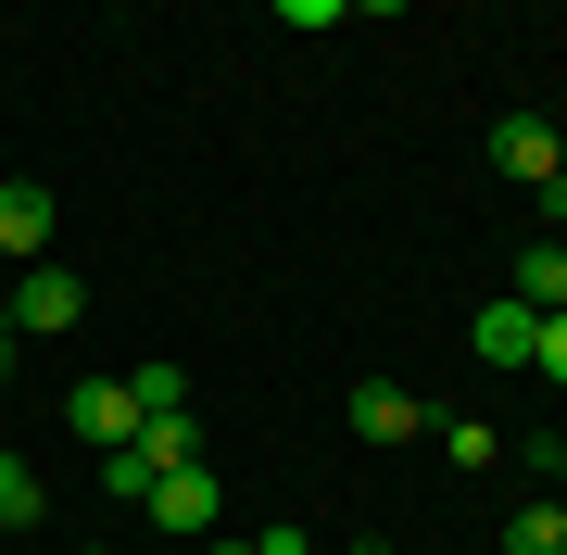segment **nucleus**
I'll list each match as a JSON object with an SVG mask.
<instances>
[{
	"label": "nucleus",
	"instance_id": "obj_1",
	"mask_svg": "<svg viewBox=\"0 0 567 555\" xmlns=\"http://www.w3.org/2000/svg\"><path fill=\"white\" fill-rule=\"evenodd\" d=\"M63 430H76L89 454H126V442H140V391H126V379H76V391H63Z\"/></svg>",
	"mask_w": 567,
	"mask_h": 555
},
{
	"label": "nucleus",
	"instance_id": "obj_2",
	"mask_svg": "<svg viewBox=\"0 0 567 555\" xmlns=\"http://www.w3.org/2000/svg\"><path fill=\"white\" fill-rule=\"evenodd\" d=\"M466 353H480V367H529V353H543V316L505 290V304H480V316H466Z\"/></svg>",
	"mask_w": 567,
	"mask_h": 555
},
{
	"label": "nucleus",
	"instance_id": "obj_3",
	"mask_svg": "<svg viewBox=\"0 0 567 555\" xmlns=\"http://www.w3.org/2000/svg\"><path fill=\"white\" fill-rule=\"evenodd\" d=\"M76 316H89V278H76V266H25L13 329H76Z\"/></svg>",
	"mask_w": 567,
	"mask_h": 555
},
{
	"label": "nucleus",
	"instance_id": "obj_4",
	"mask_svg": "<svg viewBox=\"0 0 567 555\" xmlns=\"http://www.w3.org/2000/svg\"><path fill=\"white\" fill-rule=\"evenodd\" d=\"M492 165L543 189V177H567V140H555V126H529V114H505V126H492Z\"/></svg>",
	"mask_w": 567,
	"mask_h": 555
},
{
	"label": "nucleus",
	"instance_id": "obj_5",
	"mask_svg": "<svg viewBox=\"0 0 567 555\" xmlns=\"http://www.w3.org/2000/svg\"><path fill=\"white\" fill-rule=\"evenodd\" d=\"M152 517H164V531H189V543H215V467H177V480H152Z\"/></svg>",
	"mask_w": 567,
	"mask_h": 555
},
{
	"label": "nucleus",
	"instance_id": "obj_6",
	"mask_svg": "<svg viewBox=\"0 0 567 555\" xmlns=\"http://www.w3.org/2000/svg\"><path fill=\"white\" fill-rule=\"evenodd\" d=\"M0 253H25V266L51 253V189H39V177H13V189H0Z\"/></svg>",
	"mask_w": 567,
	"mask_h": 555
},
{
	"label": "nucleus",
	"instance_id": "obj_7",
	"mask_svg": "<svg viewBox=\"0 0 567 555\" xmlns=\"http://www.w3.org/2000/svg\"><path fill=\"white\" fill-rule=\"evenodd\" d=\"M353 430H365V442H404V430H429V417H416L404 379H353Z\"/></svg>",
	"mask_w": 567,
	"mask_h": 555
},
{
	"label": "nucleus",
	"instance_id": "obj_8",
	"mask_svg": "<svg viewBox=\"0 0 567 555\" xmlns=\"http://www.w3.org/2000/svg\"><path fill=\"white\" fill-rule=\"evenodd\" d=\"M517 304L529 316H567V240H529L517 253Z\"/></svg>",
	"mask_w": 567,
	"mask_h": 555
},
{
	"label": "nucleus",
	"instance_id": "obj_9",
	"mask_svg": "<svg viewBox=\"0 0 567 555\" xmlns=\"http://www.w3.org/2000/svg\"><path fill=\"white\" fill-rule=\"evenodd\" d=\"M505 555H567V505H517L505 517Z\"/></svg>",
	"mask_w": 567,
	"mask_h": 555
},
{
	"label": "nucleus",
	"instance_id": "obj_10",
	"mask_svg": "<svg viewBox=\"0 0 567 555\" xmlns=\"http://www.w3.org/2000/svg\"><path fill=\"white\" fill-rule=\"evenodd\" d=\"M429 430H442L454 467H492V454H505V430H492V417H429Z\"/></svg>",
	"mask_w": 567,
	"mask_h": 555
},
{
	"label": "nucleus",
	"instance_id": "obj_11",
	"mask_svg": "<svg viewBox=\"0 0 567 555\" xmlns=\"http://www.w3.org/2000/svg\"><path fill=\"white\" fill-rule=\"evenodd\" d=\"M126 391H140V430H152V417H189V367H140Z\"/></svg>",
	"mask_w": 567,
	"mask_h": 555
},
{
	"label": "nucleus",
	"instance_id": "obj_12",
	"mask_svg": "<svg viewBox=\"0 0 567 555\" xmlns=\"http://www.w3.org/2000/svg\"><path fill=\"white\" fill-rule=\"evenodd\" d=\"M189 442H203V430H189V417H152V430H140V454H152V480H177V467H189Z\"/></svg>",
	"mask_w": 567,
	"mask_h": 555
},
{
	"label": "nucleus",
	"instance_id": "obj_13",
	"mask_svg": "<svg viewBox=\"0 0 567 555\" xmlns=\"http://www.w3.org/2000/svg\"><path fill=\"white\" fill-rule=\"evenodd\" d=\"M25 517H39V467H25V454H0V531H25Z\"/></svg>",
	"mask_w": 567,
	"mask_h": 555
},
{
	"label": "nucleus",
	"instance_id": "obj_14",
	"mask_svg": "<svg viewBox=\"0 0 567 555\" xmlns=\"http://www.w3.org/2000/svg\"><path fill=\"white\" fill-rule=\"evenodd\" d=\"M102 493H114V505H152V454H140V442L102 454Z\"/></svg>",
	"mask_w": 567,
	"mask_h": 555
},
{
	"label": "nucleus",
	"instance_id": "obj_15",
	"mask_svg": "<svg viewBox=\"0 0 567 555\" xmlns=\"http://www.w3.org/2000/svg\"><path fill=\"white\" fill-rule=\"evenodd\" d=\"M529 367H543V379L567 391V316H543V353H529Z\"/></svg>",
	"mask_w": 567,
	"mask_h": 555
},
{
	"label": "nucleus",
	"instance_id": "obj_16",
	"mask_svg": "<svg viewBox=\"0 0 567 555\" xmlns=\"http://www.w3.org/2000/svg\"><path fill=\"white\" fill-rule=\"evenodd\" d=\"M203 555H252V543H227V531H215V543H203Z\"/></svg>",
	"mask_w": 567,
	"mask_h": 555
},
{
	"label": "nucleus",
	"instance_id": "obj_17",
	"mask_svg": "<svg viewBox=\"0 0 567 555\" xmlns=\"http://www.w3.org/2000/svg\"><path fill=\"white\" fill-rule=\"evenodd\" d=\"M0 379H13V329H0Z\"/></svg>",
	"mask_w": 567,
	"mask_h": 555
},
{
	"label": "nucleus",
	"instance_id": "obj_18",
	"mask_svg": "<svg viewBox=\"0 0 567 555\" xmlns=\"http://www.w3.org/2000/svg\"><path fill=\"white\" fill-rule=\"evenodd\" d=\"M555 480H567V442H555Z\"/></svg>",
	"mask_w": 567,
	"mask_h": 555
},
{
	"label": "nucleus",
	"instance_id": "obj_19",
	"mask_svg": "<svg viewBox=\"0 0 567 555\" xmlns=\"http://www.w3.org/2000/svg\"><path fill=\"white\" fill-rule=\"evenodd\" d=\"M89 555H102V543H89Z\"/></svg>",
	"mask_w": 567,
	"mask_h": 555
}]
</instances>
